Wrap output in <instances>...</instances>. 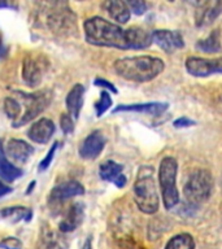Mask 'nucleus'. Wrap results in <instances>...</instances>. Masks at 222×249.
<instances>
[{
    "instance_id": "24",
    "label": "nucleus",
    "mask_w": 222,
    "mask_h": 249,
    "mask_svg": "<svg viewBox=\"0 0 222 249\" xmlns=\"http://www.w3.org/2000/svg\"><path fill=\"white\" fill-rule=\"evenodd\" d=\"M165 249H195V239L187 232L178 233L167 240Z\"/></svg>"
},
{
    "instance_id": "7",
    "label": "nucleus",
    "mask_w": 222,
    "mask_h": 249,
    "mask_svg": "<svg viewBox=\"0 0 222 249\" xmlns=\"http://www.w3.org/2000/svg\"><path fill=\"white\" fill-rule=\"evenodd\" d=\"M56 5L57 3L52 4V9H50V13L47 15V25L50 30L56 34H72L73 31L77 30L75 15L68 7L64 9V4H60V8H56Z\"/></svg>"
},
{
    "instance_id": "5",
    "label": "nucleus",
    "mask_w": 222,
    "mask_h": 249,
    "mask_svg": "<svg viewBox=\"0 0 222 249\" xmlns=\"http://www.w3.org/2000/svg\"><path fill=\"white\" fill-rule=\"evenodd\" d=\"M213 177L206 169H196L183 186V196L191 206H199L209 200L213 192Z\"/></svg>"
},
{
    "instance_id": "34",
    "label": "nucleus",
    "mask_w": 222,
    "mask_h": 249,
    "mask_svg": "<svg viewBox=\"0 0 222 249\" xmlns=\"http://www.w3.org/2000/svg\"><path fill=\"white\" fill-rule=\"evenodd\" d=\"M82 249H91V240H90V239L86 241V244L83 245V248Z\"/></svg>"
},
{
    "instance_id": "30",
    "label": "nucleus",
    "mask_w": 222,
    "mask_h": 249,
    "mask_svg": "<svg viewBox=\"0 0 222 249\" xmlns=\"http://www.w3.org/2000/svg\"><path fill=\"white\" fill-rule=\"evenodd\" d=\"M0 248L4 249H22V244L17 237H5L0 243Z\"/></svg>"
},
{
    "instance_id": "12",
    "label": "nucleus",
    "mask_w": 222,
    "mask_h": 249,
    "mask_svg": "<svg viewBox=\"0 0 222 249\" xmlns=\"http://www.w3.org/2000/svg\"><path fill=\"white\" fill-rule=\"evenodd\" d=\"M169 109V103H136V104L118 105L117 108L113 109L114 113H139V114H148V116H161Z\"/></svg>"
},
{
    "instance_id": "11",
    "label": "nucleus",
    "mask_w": 222,
    "mask_h": 249,
    "mask_svg": "<svg viewBox=\"0 0 222 249\" xmlns=\"http://www.w3.org/2000/svg\"><path fill=\"white\" fill-rule=\"evenodd\" d=\"M222 13L221 1H200L195 9V23L198 27L208 26Z\"/></svg>"
},
{
    "instance_id": "25",
    "label": "nucleus",
    "mask_w": 222,
    "mask_h": 249,
    "mask_svg": "<svg viewBox=\"0 0 222 249\" xmlns=\"http://www.w3.org/2000/svg\"><path fill=\"white\" fill-rule=\"evenodd\" d=\"M4 112L16 124L21 118V103L15 97H7L4 100Z\"/></svg>"
},
{
    "instance_id": "23",
    "label": "nucleus",
    "mask_w": 222,
    "mask_h": 249,
    "mask_svg": "<svg viewBox=\"0 0 222 249\" xmlns=\"http://www.w3.org/2000/svg\"><path fill=\"white\" fill-rule=\"evenodd\" d=\"M196 50L204 53H218L222 51L221 33L220 30H213L206 38L200 39L196 43Z\"/></svg>"
},
{
    "instance_id": "33",
    "label": "nucleus",
    "mask_w": 222,
    "mask_h": 249,
    "mask_svg": "<svg viewBox=\"0 0 222 249\" xmlns=\"http://www.w3.org/2000/svg\"><path fill=\"white\" fill-rule=\"evenodd\" d=\"M12 191L11 187L5 186L1 180H0V197H3V196H5L7 194H9Z\"/></svg>"
},
{
    "instance_id": "1",
    "label": "nucleus",
    "mask_w": 222,
    "mask_h": 249,
    "mask_svg": "<svg viewBox=\"0 0 222 249\" xmlns=\"http://www.w3.org/2000/svg\"><path fill=\"white\" fill-rule=\"evenodd\" d=\"M86 42L97 47H111L118 50H146L151 46L152 33L142 27L122 29L103 17H91L83 23Z\"/></svg>"
},
{
    "instance_id": "2",
    "label": "nucleus",
    "mask_w": 222,
    "mask_h": 249,
    "mask_svg": "<svg viewBox=\"0 0 222 249\" xmlns=\"http://www.w3.org/2000/svg\"><path fill=\"white\" fill-rule=\"evenodd\" d=\"M113 68L117 75H120L126 81L146 83L153 81L163 73L165 70V62L163 58L156 56L140 54V56L118 58L113 64Z\"/></svg>"
},
{
    "instance_id": "15",
    "label": "nucleus",
    "mask_w": 222,
    "mask_h": 249,
    "mask_svg": "<svg viewBox=\"0 0 222 249\" xmlns=\"http://www.w3.org/2000/svg\"><path fill=\"white\" fill-rule=\"evenodd\" d=\"M83 194H85V188L81 183L77 180H66L52 188L50 197L52 201L60 202L65 201L68 198L75 197V196H81Z\"/></svg>"
},
{
    "instance_id": "26",
    "label": "nucleus",
    "mask_w": 222,
    "mask_h": 249,
    "mask_svg": "<svg viewBox=\"0 0 222 249\" xmlns=\"http://www.w3.org/2000/svg\"><path fill=\"white\" fill-rule=\"evenodd\" d=\"M112 105V99H111V95H109L108 91H101L100 97L99 100L95 103V110H96V116L101 117L104 114Z\"/></svg>"
},
{
    "instance_id": "27",
    "label": "nucleus",
    "mask_w": 222,
    "mask_h": 249,
    "mask_svg": "<svg viewBox=\"0 0 222 249\" xmlns=\"http://www.w3.org/2000/svg\"><path fill=\"white\" fill-rule=\"evenodd\" d=\"M130 8V12H132L134 15L142 16L144 15L148 9V5L146 1L143 0H130V1H126Z\"/></svg>"
},
{
    "instance_id": "20",
    "label": "nucleus",
    "mask_w": 222,
    "mask_h": 249,
    "mask_svg": "<svg viewBox=\"0 0 222 249\" xmlns=\"http://www.w3.org/2000/svg\"><path fill=\"white\" fill-rule=\"evenodd\" d=\"M83 215H85V210H83V205L79 202H75L70 206L68 213H66L65 218L62 219L60 223V230L62 232H70L77 229L78 226L81 225L83 221Z\"/></svg>"
},
{
    "instance_id": "35",
    "label": "nucleus",
    "mask_w": 222,
    "mask_h": 249,
    "mask_svg": "<svg viewBox=\"0 0 222 249\" xmlns=\"http://www.w3.org/2000/svg\"><path fill=\"white\" fill-rule=\"evenodd\" d=\"M0 47H1V36H0Z\"/></svg>"
},
{
    "instance_id": "13",
    "label": "nucleus",
    "mask_w": 222,
    "mask_h": 249,
    "mask_svg": "<svg viewBox=\"0 0 222 249\" xmlns=\"http://www.w3.org/2000/svg\"><path fill=\"white\" fill-rule=\"evenodd\" d=\"M105 147V138L100 131L91 132L79 147V156L85 160L97 159Z\"/></svg>"
},
{
    "instance_id": "22",
    "label": "nucleus",
    "mask_w": 222,
    "mask_h": 249,
    "mask_svg": "<svg viewBox=\"0 0 222 249\" xmlns=\"http://www.w3.org/2000/svg\"><path fill=\"white\" fill-rule=\"evenodd\" d=\"M21 175H22V170L8 161L3 144L0 142V178H3L7 182H15Z\"/></svg>"
},
{
    "instance_id": "18",
    "label": "nucleus",
    "mask_w": 222,
    "mask_h": 249,
    "mask_svg": "<svg viewBox=\"0 0 222 249\" xmlns=\"http://www.w3.org/2000/svg\"><path fill=\"white\" fill-rule=\"evenodd\" d=\"M8 156L17 163H25L34 152V148L30 144L19 139H11L7 147Z\"/></svg>"
},
{
    "instance_id": "4",
    "label": "nucleus",
    "mask_w": 222,
    "mask_h": 249,
    "mask_svg": "<svg viewBox=\"0 0 222 249\" xmlns=\"http://www.w3.org/2000/svg\"><path fill=\"white\" fill-rule=\"evenodd\" d=\"M177 175H178V161L173 156H165L160 161L159 184L161 190L163 205L166 210H171L179 204L181 195L177 187Z\"/></svg>"
},
{
    "instance_id": "36",
    "label": "nucleus",
    "mask_w": 222,
    "mask_h": 249,
    "mask_svg": "<svg viewBox=\"0 0 222 249\" xmlns=\"http://www.w3.org/2000/svg\"><path fill=\"white\" fill-rule=\"evenodd\" d=\"M221 190H222V178H221Z\"/></svg>"
},
{
    "instance_id": "31",
    "label": "nucleus",
    "mask_w": 222,
    "mask_h": 249,
    "mask_svg": "<svg viewBox=\"0 0 222 249\" xmlns=\"http://www.w3.org/2000/svg\"><path fill=\"white\" fill-rule=\"evenodd\" d=\"M195 124H196V122L186 116L178 117L177 120L173 121V126H174L175 128H187L191 127V126H195Z\"/></svg>"
},
{
    "instance_id": "28",
    "label": "nucleus",
    "mask_w": 222,
    "mask_h": 249,
    "mask_svg": "<svg viewBox=\"0 0 222 249\" xmlns=\"http://www.w3.org/2000/svg\"><path fill=\"white\" fill-rule=\"evenodd\" d=\"M60 124H61V130L64 134H70L74 130V121L73 117L68 114V113H62L60 117Z\"/></svg>"
},
{
    "instance_id": "16",
    "label": "nucleus",
    "mask_w": 222,
    "mask_h": 249,
    "mask_svg": "<svg viewBox=\"0 0 222 249\" xmlns=\"http://www.w3.org/2000/svg\"><path fill=\"white\" fill-rule=\"evenodd\" d=\"M55 132V124L48 118H40L31 124L27 131V135L34 143L46 144L48 143Z\"/></svg>"
},
{
    "instance_id": "21",
    "label": "nucleus",
    "mask_w": 222,
    "mask_h": 249,
    "mask_svg": "<svg viewBox=\"0 0 222 249\" xmlns=\"http://www.w3.org/2000/svg\"><path fill=\"white\" fill-rule=\"evenodd\" d=\"M33 217V212L26 206H8L0 210V219L17 223V222L26 221L29 222Z\"/></svg>"
},
{
    "instance_id": "10",
    "label": "nucleus",
    "mask_w": 222,
    "mask_h": 249,
    "mask_svg": "<svg viewBox=\"0 0 222 249\" xmlns=\"http://www.w3.org/2000/svg\"><path fill=\"white\" fill-rule=\"evenodd\" d=\"M152 40L166 53H173L177 50H182L185 47V39L178 30H166V29L153 30Z\"/></svg>"
},
{
    "instance_id": "9",
    "label": "nucleus",
    "mask_w": 222,
    "mask_h": 249,
    "mask_svg": "<svg viewBox=\"0 0 222 249\" xmlns=\"http://www.w3.org/2000/svg\"><path fill=\"white\" fill-rule=\"evenodd\" d=\"M47 70V61L39 54H27L22 62L23 82L29 87H37Z\"/></svg>"
},
{
    "instance_id": "29",
    "label": "nucleus",
    "mask_w": 222,
    "mask_h": 249,
    "mask_svg": "<svg viewBox=\"0 0 222 249\" xmlns=\"http://www.w3.org/2000/svg\"><path fill=\"white\" fill-rule=\"evenodd\" d=\"M57 147H58V143H55L54 145H52V148H51L50 151H48L47 156H46V157H44V159H43V161H42V162H40V165H39V171L46 170L47 167L50 166L51 162H52V160H54L55 152H56Z\"/></svg>"
},
{
    "instance_id": "32",
    "label": "nucleus",
    "mask_w": 222,
    "mask_h": 249,
    "mask_svg": "<svg viewBox=\"0 0 222 249\" xmlns=\"http://www.w3.org/2000/svg\"><path fill=\"white\" fill-rule=\"evenodd\" d=\"M95 85L99 86V87H103V89H108V91H111L112 93L118 92V89L114 87V85H112V83L109 81H107V79H103V78H97V79H95Z\"/></svg>"
},
{
    "instance_id": "6",
    "label": "nucleus",
    "mask_w": 222,
    "mask_h": 249,
    "mask_svg": "<svg viewBox=\"0 0 222 249\" xmlns=\"http://www.w3.org/2000/svg\"><path fill=\"white\" fill-rule=\"evenodd\" d=\"M21 97V104L25 105V113H23L21 118H19L16 124H13L15 127L23 126L27 122H30L38 117L44 109L50 105L51 101V93L48 91H43V92H35V93H25L18 92Z\"/></svg>"
},
{
    "instance_id": "14",
    "label": "nucleus",
    "mask_w": 222,
    "mask_h": 249,
    "mask_svg": "<svg viewBox=\"0 0 222 249\" xmlns=\"http://www.w3.org/2000/svg\"><path fill=\"white\" fill-rule=\"evenodd\" d=\"M124 166L121 163H117L112 160H108L100 165L99 167V175L103 180L113 183L117 188H124L128 183V179L125 177Z\"/></svg>"
},
{
    "instance_id": "8",
    "label": "nucleus",
    "mask_w": 222,
    "mask_h": 249,
    "mask_svg": "<svg viewBox=\"0 0 222 249\" xmlns=\"http://www.w3.org/2000/svg\"><path fill=\"white\" fill-rule=\"evenodd\" d=\"M187 73L196 78H206L214 74H222V57L205 58L190 56L185 62Z\"/></svg>"
},
{
    "instance_id": "17",
    "label": "nucleus",
    "mask_w": 222,
    "mask_h": 249,
    "mask_svg": "<svg viewBox=\"0 0 222 249\" xmlns=\"http://www.w3.org/2000/svg\"><path fill=\"white\" fill-rule=\"evenodd\" d=\"M101 7L104 8L105 12L108 13L113 21H116L121 25L128 22L131 16L128 3L122 1V0H108V1H104Z\"/></svg>"
},
{
    "instance_id": "19",
    "label": "nucleus",
    "mask_w": 222,
    "mask_h": 249,
    "mask_svg": "<svg viewBox=\"0 0 222 249\" xmlns=\"http://www.w3.org/2000/svg\"><path fill=\"white\" fill-rule=\"evenodd\" d=\"M83 101H85V87L78 83V85L73 86V89H70L66 96V108L74 120H77L79 117L81 109L83 107Z\"/></svg>"
},
{
    "instance_id": "3",
    "label": "nucleus",
    "mask_w": 222,
    "mask_h": 249,
    "mask_svg": "<svg viewBox=\"0 0 222 249\" xmlns=\"http://www.w3.org/2000/svg\"><path fill=\"white\" fill-rule=\"evenodd\" d=\"M132 191L134 201L142 213L152 215L159 212L160 197L153 177V167L149 165H143L139 167Z\"/></svg>"
}]
</instances>
